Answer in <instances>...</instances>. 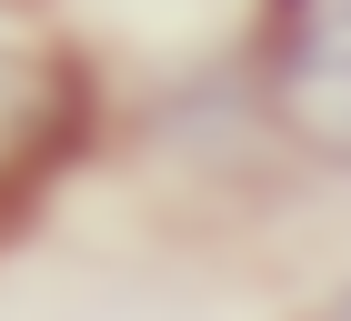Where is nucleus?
Segmentation results:
<instances>
[{
	"label": "nucleus",
	"mask_w": 351,
	"mask_h": 321,
	"mask_svg": "<svg viewBox=\"0 0 351 321\" xmlns=\"http://www.w3.org/2000/svg\"><path fill=\"white\" fill-rule=\"evenodd\" d=\"M90 131V71L81 51H21L0 40V211H21Z\"/></svg>",
	"instance_id": "f03ea898"
},
{
	"label": "nucleus",
	"mask_w": 351,
	"mask_h": 321,
	"mask_svg": "<svg viewBox=\"0 0 351 321\" xmlns=\"http://www.w3.org/2000/svg\"><path fill=\"white\" fill-rule=\"evenodd\" d=\"M331 321H351V281H341V301H331Z\"/></svg>",
	"instance_id": "7ed1b4c3"
},
{
	"label": "nucleus",
	"mask_w": 351,
	"mask_h": 321,
	"mask_svg": "<svg viewBox=\"0 0 351 321\" xmlns=\"http://www.w3.org/2000/svg\"><path fill=\"white\" fill-rule=\"evenodd\" d=\"M251 101L301 160L351 171V0H261Z\"/></svg>",
	"instance_id": "f257e3e1"
}]
</instances>
